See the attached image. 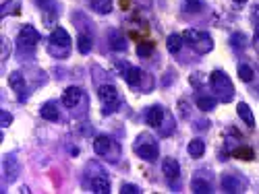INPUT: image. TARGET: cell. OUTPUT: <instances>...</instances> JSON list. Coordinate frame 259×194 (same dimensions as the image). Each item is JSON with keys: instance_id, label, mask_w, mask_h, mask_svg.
<instances>
[{"instance_id": "obj_23", "label": "cell", "mask_w": 259, "mask_h": 194, "mask_svg": "<svg viewBox=\"0 0 259 194\" xmlns=\"http://www.w3.org/2000/svg\"><path fill=\"white\" fill-rule=\"evenodd\" d=\"M191 190H193V192H199V194H201V192H206V194H207V192H211V186H209L206 180H201V178H193Z\"/></svg>"}, {"instance_id": "obj_9", "label": "cell", "mask_w": 259, "mask_h": 194, "mask_svg": "<svg viewBox=\"0 0 259 194\" xmlns=\"http://www.w3.org/2000/svg\"><path fill=\"white\" fill-rule=\"evenodd\" d=\"M93 149H96V153L102 155V157H106V159H110V161H114V157L110 155V151L116 149V147H114V143L110 141L108 136H96V138H93Z\"/></svg>"}, {"instance_id": "obj_16", "label": "cell", "mask_w": 259, "mask_h": 194, "mask_svg": "<svg viewBox=\"0 0 259 194\" xmlns=\"http://www.w3.org/2000/svg\"><path fill=\"white\" fill-rule=\"evenodd\" d=\"M237 112H239V116H241V120L247 124V126H251L253 128L255 126V118H253V112H251V107L245 104V102H241L239 105H237Z\"/></svg>"}, {"instance_id": "obj_11", "label": "cell", "mask_w": 259, "mask_h": 194, "mask_svg": "<svg viewBox=\"0 0 259 194\" xmlns=\"http://www.w3.org/2000/svg\"><path fill=\"white\" fill-rule=\"evenodd\" d=\"M83 99V91L79 87H67L62 93V105L65 107H75Z\"/></svg>"}, {"instance_id": "obj_29", "label": "cell", "mask_w": 259, "mask_h": 194, "mask_svg": "<svg viewBox=\"0 0 259 194\" xmlns=\"http://www.w3.org/2000/svg\"><path fill=\"white\" fill-rule=\"evenodd\" d=\"M121 192L122 194H139L141 190H139V186H135V184H122L121 186Z\"/></svg>"}, {"instance_id": "obj_34", "label": "cell", "mask_w": 259, "mask_h": 194, "mask_svg": "<svg viewBox=\"0 0 259 194\" xmlns=\"http://www.w3.org/2000/svg\"><path fill=\"white\" fill-rule=\"evenodd\" d=\"M234 2H239V4H242V2H247V0H234Z\"/></svg>"}, {"instance_id": "obj_14", "label": "cell", "mask_w": 259, "mask_h": 194, "mask_svg": "<svg viewBox=\"0 0 259 194\" xmlns=\"http://www.w3.org/2000/svg\"><path fill=\"white\" fill-rule=\"evenodd\" d=\"M222 188L224 192H241L245 188V184H239V178L232 174H224L222 176Z\"/></svg>"}, {"instance_id": "obj_13", "label": "cell", "mask_w": 259, "mask_h": 194, "mask_svg": "<svg viewBox=\"0 0 259 194\" xmlns=\"http://www.w3.org/2000/svg\"><path fill=\"white\" fill-rule=\"evenodd\" d=\"M162 172H164V176H166L168 180H178V176H180L178 161L172 159V157H166V159L162 161Z\"/></svg>"}, {"instance_id": "obj_25", "label": "cell", "mask_w": 259, "mask_h": 194, "mask_svg": "<svg viewBox=\"0 0 259 194\" xmlns=\"http://www.w3.org/2000/svg\"><path fill=\"white\" fill-rule=\"evenodd\" d=\"M152 52H154V44L152 42H141V44H137V54H139L141 58L152 56Z\"/></svg>"}, {"instance_id": "obj_20", "label": "cell", "mask_w": 259, "mask_h": 194, "mask_svg": "<svg viewBox=\"0 0 259 194\" xmlns=\"http://www.w3.org/2000/svg\"><path fill=\"white\" fill-rule=\"evenodd\" d=\"M110 48L116 50V52L127 50V40H124L119 31H112V33H110Z\"/></svg>"}, {"instance_id": "obj_30", "label": "cell", "mask_w": 259, "mask_h": 194, "mask_svg": "<svg viewBox=\"0 0 259 194\" xmlns=\"http://www.w3.org/2000/svg\"><path fill=\"white\" fill-rule=\"evenodd\" d=\"M96 11H100V13H110V11H112V0H104V2H98V4H96Z\"/></svg>"}, {"instance_id": "obj_8", "label": "cell", "mask_w": 259, "mask_h": 194, "mask_svg": "<svg viewBox=\"0 0 259 194\" xmlns=\"http://www.w3.org/2000/svg\"><path fill=\"white\" fill-rule=\"evenodd\" d=\"M2 176L6 182H15L19 176V164L15 155H4L2 157Z\"/></svg>"}, {"instance_id": "obj_3", "label": "cell", "mask_w": 259, "mask_h": 194, "mask_svg": "<svg viewBox=\"0 0 259 194\" xmlns=\"http://www.w3.org/2000/svg\"><path fill=\"white\" fill-rule=\"evenodd\" d=\"M183 40L189 44L195 52H199V54H207V52L214 50V40H211L209 33H206V31L187 29L183 33Z\"/></svg>"}, {"instance_id": "obj_31", "label": "cell", "mask_w": 259, "mask_h": 194, "mask_svg": "<svg viewBox=\"0 0 259 194\" xmlns=\"http://www.w3.org/2000/svg\"><path fill=\"white\" fill-rule=\"evenodd\" d=\"M232 45H237V48H245V44H247V40H245V35L242 33H237V35H232Z\"/></svg>"}, {"instance_id": "obj_6", "label": "cell", "mask_w": 259, "mask_h": 194, "mask_svg": "<svg viewBox=\"0 0 259 194\" xmlns=\"http://www.w3.org/2000/svg\"><path fill=\"white\" fill-rule=\"evenodd\" d=\"M98 95L102 102L108 105L106 112L114 110V107L119 105V91H116V87H112V85H102V87H98Z\"/></svg>"}, {"instance_id": "obj_27", "label": "cell", "mask_w": 259, "mask_h": 194, "mask_svg": "<svg viewBox=\"0 0 259 194\" xmlns=\"http://www.w3.org/2000/svg\"><path fill=\"white\" fill-rule=\"evenodd\" d=\"M234 157H241V159H253L255 153L249 149V147H241V149L234 151Z\"/></svg>"}, {"instance_id": "obj_26", "label": "cell", "mask_w": 259, "mask_h": 194, "mask_svg": "<svg viewBox=\"0 0 259 194\" xmlns=\"http://www.w3.org/2000/svg\"><path fill=\"white\" fill-rule=\"evenodd\" d=\"M239 76L245 83H251V81H253V68H251L249 64H241L239 66Z\"/></svg>"}, {"instance_id": "obj_7", "label": "cell", "mask_w": 259, "mask_h": 194, "mask_svg": "<svg viewBox=\"0 0 259 194\" xmlns=\"http://www.w3.org/2000/svg\"><path fill=\"white\" fill-rule=\"evenodd\" d=\"M37 42H40V33L35 31V27L23 25L19 31V45H23V48H34Z\"/></svg>"}, {"instance_id": "obj_4", "label": "cell", "mask_w": 259, "mask_h": 194, "mask_svg": "<svg viewBox=\"0 0 259 194\" xmlns=\"http://www.w3.org/2000/svg\"><path fill=\"white\" fill-rule=\"evenodd\" d=\"M70 50V35L67 33V29L56 27L50 33V54L54 58H67Z\"/></svg>"}, {"instance_id": "obj_22", "label": "cell", "mask_w": 259, "mask_h": 194, "mask_svg": "<svg viewBox=\"0 0 259 194\" xmlns=\"http://www.w3.org/2000/svg\"><path fill=\"white\" fill-rule=\"evenodd\" d=\"M197 107L201 112H211L216 107V99L214 97H207V95H201V97H197Z\"/></svg>"}, {"instance_id": "obj_35", "label": "cell", "mask_w": 259, "mask_h": 194, "mask_svg": "<svg viewBox=\"0 0 259 194\" xmlns=\"http://www.w3.org/2000/svg\"><path fill=\"white\" fill-rule=\"evenodd\" d=\"M255 37H257V42H259V27H257V33H255Z\"/></svg>"}, {"instance_id": "obj_18", "label": "cell", "mask_w": 259, "mask_h": 194, "mask_svg": "<svg viewBox=\"0 0 259 194\" xmlns=\"http://www.w3.org/2000/svg\"><path fill=\"white\" fill-rule=\"evenodd\" d=\"M187 149H189V155H191V157L199 159V157H203V153H206V143H203L201 138H193Z\"/></svg>"}, {"instance_id": "obj_28", "label": "cell", "mask_w": 259, "mask_h": 194, "mask_svg": "<svg viewBox=\"0 0 259 194\" xmlns=\"http://www.w3.org/2000/svg\"><path fill=\"white\" fill-rule=\"evenodd\" d=\"M11 122H13V116L9 112H6V110L0 112V124H2V128H9Z\"/></svg>"}, {"instance_id": "obj_33", "label": "cell", "mask_w": 259, "mask_h": 194, "mask_svg": "<svg viewBox=\"0 0 259 194\" xmlns=\"http://www.w3.org/2000/svg\"><path fill=\"white\" fill-rule=\"evenodd\" d=\"M185 9L187 11H199L201 9V0H185Z\"/></svg>"}, {"instance_id": "obj_21", "label": "cell", "mask_w": 259, "mask_h": 194, "mask_svg": "<svg viewBox=\"0 0 259 194\" xmlns=\"http://www.w3.org/2000/svg\"><path fill=\"white\" fill-rule=\"evenodd\" d=\"M183 35H178V33H170L168 35V40H166V48L172 52V54H178L180 48H183Z\"/></svg>"}, {"instance_id": "obj_12", "label": "cell", "mask_w": 259, "mask_h": 194, "mask_svg": "<svg viewBox=\"0 0 259 194\" xmlns=\"http://www.w3.org/2000/svg\"><path fill=\"white\" fill-rule=\"evenodd\" d=\"M9 83H11L13 91L19 93V102H25V99H27V87H25V79H23V75L21 73H13L9 76Z\"/></svg>"}, {"instance_id": "obj_2", "label": "cell", "mask_w": 259, "mask_h": 194, "mask_svg": "<svg viewBox=\"0 0 259 194\" xmlns=\"http://www.w3.org/2000/svg\"><path fill=\"white\" fill-rule=\"evenodd\" d=\"M133 151H135L137 157L145 159V161H155L158 159V153H160L158 143H155V138L150 133H143L137 136L135 145H133Z\"/></svg>"}, {"instance_id": "obj_10", "label": "cell", "mask_w": 259, "mask_h": 194, "mask_svg": "<svg viewBox=\"0 0 259 194\" xmlns=\"http://www.w3.org/2000/svg\"><path fill=\"white\" fill-rule=\"evenodd\" d=\"M164 120H166V112H164L160 105H152L150 110L145 112V122L150 124L152 128H162Z\"/></svg>"}, {"instance_id": "obj_5", "label": "cell", "mask_w": 259, "mask_h": 194, "mask_svg": "<svg viewBox=\"0 0 259 194\" xmlns=\"http://www.w3.org/2000/svg\"><path fill=\"white\" fill-rule=\"evenodd\" d=\"M87 180H89V188L98 194H108L110 192V180L108 174L102 167H98V164H87Z\"/></svg>"}, {"instance_id": "obj_1", "label": "cell", "mask_w": 259, "mask_h": 194, "mask_svg": "<svg viewBox=\"0 0 259 194\" xmlns=\"http://www.w3.org/2000/svg\"><path fill=\"white\" fill-rule=\"evenodd\" d=\"M209 85H211V89H214L216 99H220V102H224V104L232 102L234 85L230 81V76L226 75L224 71H214V73H211L209 75Z\"/></svg>"}, {"instance_id": "obj_32", "label": "cell", "mask_w": 259, "mask_h": 194, "mask_svg": "<svg viewBox=\"0 0 259 194\" xmlns=\"http://www.w3.org/2000/svg\"><path fill=\"white\" fill-rule=\"evenodd\" d=\"M11 56V42L2 37V62H6V58Z\"/></svg>"}, {"instance_id": "obj_15", "label": "cell", "mask_w": 259, "mask_h": 194, "mask_svg": "<svg viewBox=\"0 0 259 194\" xmlns=\"http://www.w3.org/2000/svg\"><path fill=\"white\" fill-rule=\"evenodd\" d=\"M40 116H42L44 120H48V122H58V118H60L58 105L54 104V102L44 104V105H42V110H40Z\"/></svg>"}, {"instance_id": "obj_17", "label": "cell", "mask_w": 259, "mask_h": 194, "mask_svg": "<svg viewBox=\"0 0 259 194\" xmlns=\"http://www.w3.org/2000/svg\"><path fill=\"white\" fill-rule=\"evenodd\" d=\"M124 79H127V83L131 85V87H139L141 79H143V73H141L137 66H129L127 73H124Z\"/></svg>"}, {"instance_id": "obj_24", "label": "cell", "mask_w": 259, "mask_h": 194, "mask_svg": "<svg viewBox=\"0 0 259 194\" xmlns=\"http://www.w3.org/2000/svg\"><path fill=\"white\" fill-rule=\"evenodd\" d=\"M91 45H93L91 35L89 33H81L79 35V52L81 54H89L91 52Z\"/></svg>"}, {"instance_id": "obj_19", "label": "cell", "mask_w": 259, "mask_h": 194, "mask_svg": "<svg viewBox=\"0 0 259 194\" xmlns=\"http://www.w3.org/2000/svg\"><path fill=\"white\" fill-rule=\"evenodd\" d=\"M21 11V0H6V2L0 6V15L2 17H9V15H17Z\"/></svg>"}]
</instances>
